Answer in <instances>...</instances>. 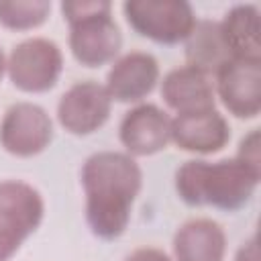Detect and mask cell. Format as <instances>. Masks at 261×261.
Listing matches in <instances>:
<instances>
[{"label":"cell","instance_id":"cell-8","mask_svg":"<svg viewBox=\"0 0 261 261\" xmlns=\"http://www.w3.org/2000/svg\"><path fill=\"white\" fill-rule=\"evenodd\" d=\"M110 112L112 98L106 88L94 80L73 84L57 102L59 124L75 137H86L102 128L110 118Z\"/></svg>","mask_w":261,"mask_h":261},{"label":"cell","instance_id":"cell-1","mask_svg":"<svg viewBox=\"0 0 261 261\" xmlns=\"http://www.w3.org/2000/svg\"><path fill=\"white\" fill-rule=\"evenodd\" d=\"M86 194V222L98 239H118L128 222L143 186V171L135 157L122 151H98L82 165Z\"/></svg>","mask_w":261,"mask_h":261},{"label":"cell","instance_id":"cell-16","mask_svg":"<svg viewBox=\"0 0 261 261\" xmlns=\"http://www.w3.org/2000/svg\"><path fill=\"white\" fill-rule=\"evenodd\" d=\"M186 59L188 65L204 71L206 75L214 77L216 71L232 59L222 33L220 24L214 20H196L192 33L186 39Z\"/></svg>","mask_w":261,"mask_h":261},{"label":"cell","instance_id":"cell-10","mask_svg":"<svg viewBox=\"0 0 261 261\" xmlns=\"http://www.w3.org/2000/svg\"><path fill=\"white\" fill-rule=\"evenodd\" d=\"M118 139L130 157H149L171 141V118L155 104H137L118 126Z\"/></svg>","mask_w":261,"mask_h":261},{"label":"cell","instance_id":"cell-5","mask_svg":"<svg viewBox=\"0 0 261 261\" xmlns=\"http://www.w3.org/2000/svg\"><path fill=\"white\" fill-rule=\"evenodd\" d=\"M122 12L137 35L161 45L186 41L198 20L192 4L184 0H128Z\"/></svg>","mask_w":261,"mask_h":261},{"label":"cell","instance_id":"cell-2","mask_svg":"<svg viewBox=\"0 0 261 261\" xmlns=\"http://www.w3.org/2000/svg\"><path fill=\"white\" fill-rule=\"evenodd\" d=\"M261 169L251 167L239 157L204 161L190 159L175 171V192L190 206H212L234 212L255 194Z\"/></svg>","mask_w":261,"mask_h":261},{"label":"cell","instance_id":"cell-7","mask_svg":"<svg viewBox=\"0 0 261 261\" xmlns=\"http://www.w3.org/2000/svg\"><path fill=\"white\" fill-rule=\"evenodd\" d=\"M53 141L47 110L33 102L12 104L0 120V147L14 157H35Z\"/></svg>","mask_w":261,"mask_h":261},{"label":"cell","instance_id":"cell-6","mask_svg":"<svg viewBox=\"0 0 261 261\" xmlns=\"http://www.w3.org/2000/svg\"><path fill=\"white\" fill-rule=\"evenodd\" d=\"M63 53L59 45L45 37L20 41L6 59V73L12 86L27 94L49 92L61 77Z\"/></svg>","mask_w":261,"mask_h":261},{"label":"cell","instance_id":"cell-21","mask_svg":"<svg viewBox=\"0 0 261 261\" xmlns=\"http://www.w3.org/2000/svg\"><path fill=\"white\" fill-rule=\"evenodd\" d=\"M4 73H6V57H4V51H2V47H0V82H2Z\"/></svg>","mask_w":261,"mask_h":261},{"label":"cell","instance_id":"cell-15","mask_svg":"<svg viewBox=\"0 0 261 261\" xmlns=\"http://www.w3.org/2000/svg\"><path fill=\"white\" fill-rule=\"evenodd\" d=\"M218 24L232 57L261 61V22L255 4L232 6Z\"/></svg>","mask_w":261,"mask_h":261},{"label":"cell","instance_id":"cell-3","mask_svg":"<svg viewBox=\"0 0 261 261\" xmlns=\"http://www.w3.org/2000/svg\"><path fill=\"white\" fill-rule=\"evenodd\" d=\"M63 18L69 24V49L84 67H100L112 61L122 35L112 18V4L106 0H67L61 4Z\"/></svg>","mask_w":261,"mask_h":261},{"label":"cell","instance_id":"cell-17","mask_svg":"<svg viewBox=\"0 0 261 261\" xmlns=\"http://www.w3.org/2000/svg\"><path fill=\"white\" fill-rule=\"evenodd\" d=\"M51 12L47 0L0 2V24L8 31H31L41 27Z\"/></svg>","mask_w":261,"mask_h":261},{"label":"cell","instance_id":"cell-11","mask_svg":"<svg viewBox=\"0 0 261 261\" xmlns=\"http://www.w3.org/2000/svg\"><path fill=\"white\" fill-rule=\"evenodd\" d=\"M159 82V63L147 51H130L114 61L106 75V92L112 102L133 104L147 98Z\"/></svg>","mask_w":261,"mask_h":261},{"label":"cell","instance_id":"cell-9","mask_svg":"<svg viewBox=\"0 0 261 261\" xmlns=\"http://www.w3.org/2000/svg\"><path fill=\"white\" fill-rule=\"evenodd\" d=\"M214 92L237 118H255L261 112V61H226L214 75Z\"/></svg>","mask_w":261,"mask_h":261},{"label":"cell","instance_id":"cell-18","mask_svg":"<svg viewBox=\"0 0 261 261\" xmlns=\"http://www.w3.org/2000/svg\"><path fill=\"white\" fill-rule=\"evenodd\" d=\"M237 157L241 161L249 163L251 167L261 169V135H259V128H253L247 137L241 139Z\"/></svg>","mask_w":261,"mask_h":261},{"label":"cell","instance_id":"cell-4","mask_svg":"<svg viewBox=\"0 0 261 261\" xmlns=\"http://www.w3.org/2000/svg\"><path fill=\"white\" fill-rule=\"evenodd\" d=\"M45 202L37 188L20 179L0 181V261H10L41 226Z\"/></svg>","mask_w":261,"mask_h":261},{"label":"cell","instance_id":"cell-20","mask_svg":"<svg viewBox=\"0 0 261 261\" xmlns=\"http://www.w3.org/2000/svg\"><path fill=\"white\" fill-rule=\"evenodd\" d=\"M234 261H259V241H257V234H253L249 241H245L237 255H234Z\"/></svg>","mask_w":261,"mask_h":261},{"label":"cell","instance_id":"cell-14","mask_svg":"<svg viewBox=\"0 0 261 261\" xmlns=\"http://www.w3.org/2000/svg\"><path fill=\"white\" fill-rule=\"evenodd\" d=\"M226 234L212 218H192L173 234L175 261H224Z\"/></svg>","mask_w":261,"mask_h":261},{"label":"cell","instance_id":"cell-19","mask_svg":"<svg viewBox=\"0 0 261 261\" xmlns=\"http://www.w3.org/2000/svg\"><path fill=\"white\" fill-rule=\"evenodd\" d=\"M124 261H171V257L157 247H141L135 249Z\"/></svg>","mask_w":261,"mask_h":261},{"label":"cell","instance_id":"cell-12","mask_svg":"<svg viewBox=\"0 0 261 261\" xmlns=\"http://www.w3.org/2000/svg\"><path fill=\"white\" fill-rule=\"evenodd\" d=\"M171 141L188 153H218L230 141V126L216 110L186 112L171 118Z\"/></svg>","mask_w":261,"mask_h":261},{"label":"cell","instance_id":"cell-13","mask_svg":"<svg viewBox=\"0 0 261 261\" xmlns=\"http://www.w3.org/2000/svg\"><path fill=\"white\" fill-rule=\"evenodd\" d=\"M161 98L177 114L210 110L216 104L214 82L204 71L192 65H181L163 75Z\"/></svg>","mask_w":261,"mask_h":261}]
</instances>
